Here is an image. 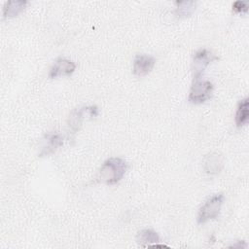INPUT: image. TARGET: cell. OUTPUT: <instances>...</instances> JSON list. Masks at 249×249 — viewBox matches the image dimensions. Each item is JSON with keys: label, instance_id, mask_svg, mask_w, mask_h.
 <instances>
[{"label": "cell", "instance_id": "obj_5", "mask_svg": "<svg viewBox=\"0 0 249 249\" xmlns=\"http://www.w3.org/2000/svg\"><path fill=\"white\" fill-rule=\"evenodd\" d=\"M76 69V63L65 57H58L49 72L50 79H56L58 77L70 76Z\"/></svg>", "mask_w": 249, "mask_h": 249}, {"label": "cell", "instance_id": "obj_8", "mask_svg": "<svg viewBox=\"0 0 249 249\" xmlns=\"http://www.w3.org/2000/svg\"><path fill=\"white\" fill-rule=\"evenodd\" d=\"M224 165L223 157L218 153H212L204 159V169L209 174H217Z\"/></svg>", "mask_w": 249, "mask_h": 249}, {"label": "cell", "instance_id": "obj_11", "mask_svg": "<svg viewBox=\"0 0 249 249\" xmlns=\"http://www.w3.org/2000/svg\"><path fill=\"white\" fill-rule=\"evenodd\" d=\"M136 241L142 246H150L152 244H157L160 241V236L154 230L145 229L138 231L136 235Z\"/></svg>", "mask_w": 249, "mask_h": 249}, {"label": "cell", "instance_id": "obj_3", "mask_svg": "<svg viewBox=\"0 0 249 249\" xmlns=\"http://www.w3.org/2000/svg\"><path fill=\"white\" fill-rule=\"evenodd\" d=\"M214 86L210 81L207 80H194L191 87L188 100L193 104H201L209 100L212 97Z\"/></svg>", "mask_w": 249, "mask_h": 249}, {"label": "cell", "instance_id": "obj_12", "mask_svg": "<svg viewBox=\"0 0 249 249\" xmlns=\"http://www.w3.org/2000/svg\"><path fill=\"white\" fill-rule=\"evenodd\" d=\"M175 13L180 18L190 17L196 10V2L195 1H176Z\"/></svg>", "mask_w": 249, "mask_h": 249}, {"label": "cell", "instance_id": "obj_6", "mask_svg": "<svg viewBox=\"0 0 249 249\" xmlns=\"http://www.w3.org/2000/svg\"><path fill=\"white\" fill-rule=\"evenodd\" d=\"M156 63V59L154 56L150 54H137L133 59L132 72L134 75L138 77L146 76L149 74Z\"/></svg>", "mask_w": 249, "mask_h": 249}, {"label": "cell", "instance_id": "obj_13", "mask_svg": "<svg viewBox=\"0 0 249 249\" xmlns=\"http://www.w3.org/2000/svg\"><path fill=\"white\" fill-rule=\"evenodd\" d=\"M84 111H85V108H83L81 110H75L70 115V117H69V127L73 132H76L79 129V127L82 124Z\"/></svg>", "mask_w": 249, "mask_h": 249}, {"label": "cell", "instance_id": "obj_1", "mask_svg": "<svg viewBox=\"0 0 249 249\" xmlns=\"http://www.w3.org/2000/svg\"><path fill=\"white\" fill-rule=\"evenodd\" d=\"M128 169V163L122 158L114 157L106 160L99 169V179L107 185L119 183Z\"/></svg>", "mask_w": 249, "mask_h": 249}, {"label": "cell", "instance_id": "obj_10", "mask_svg": "<svg viewBox=\"0 0 249 249\" xmlns=\"http://www.w3.org/2000/svg\"><path fill=\"white\" fill-rule=\"evenodd\" d=\"M28 4L25 0H18V1H8L5 3L3 8V16L4 18H14L20 14Z\"/></svg>", "mask_w": 249, "mask_h": 249}, {"label": "cell", "instance_id": "obj_2", "mask_svg": "<svg viewBox=\"0 0 249 249\" xmlns=\"http://www.w3.org/2000/svg\"><path fill=\"white\" fill-rule=\"evenodd\" d=\"M225 196L223 194H215L208 197L201 205L197 213V224L202 225L210 220L216 219L221 212Z\"/></svg>", "mask_w": 249, "mask_h": 249}, {"label": "cell", "instance_id": "obj_7", "mask_svg": "<svg viewBox=\"0 0 249 249\" xmlns=\"http://www.w3.org/2000/svg\"><path fill=\"white\" fill-rule=\"evenodd\" d=\"M63 144V137L58 132H52L45 135L43 145L39 153V157L49 156L56 151V149Z\"/></svg>", "mask_w": 249, "mask_h": 249}, {"label": "cell", "instance_id": "obj_4", "mask_svg": "<svg viewBox=\"0 0 249 249\" xmlns=\"http://www.w3.org/2000/svg\"><path fill=\"white\" fill-rule=\"evenodd\" d=\"M219 57L210 52L207 49H201L195 53L193 63H192V71L194 80L200 79L205 68L213 61L218 60Z\"/></svg>", "mask_w": 249, "mask_h": 249}, {"label": "cell", "instance_id": "obj_14", "mask_svg": "<svg viewBox=\"0 0 249 249\" xmlns=\"http://www.w3.org/2000/svg\"><path fill=\"white\" fill-rule=\"evenodd\" d=\"M248 10L247 1H235L232 4V11L236 14H244Z\"/></svg>", "mask_w": 249, "mask_h": 249}, {"label": "cell", "instance_id": "obj_9", "mask_svg": "<svg viewBox=\"0 0 249 249\" xmlns=\"http://www.w3.org/2000/svg\"><path fill=\"white\" fill-rule=\"evenodd\" d=\"M249 99L245 97L241 99L237 105V109L235 112V124L237 127H241L248 124V116H249Z\"/></svg>", "mask_w": 249, "mask_h": 249}]
</instances>
